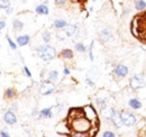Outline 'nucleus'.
Listing matches in <instances>:
<instances>
[{
    "instance_id": "nucleus-1",
    "label": "nucleus",
    "mask_w": 146,
    "mask_h": 137,
    "mask_svg": "<svg viewBox=\"0 0 146 137\" xmlns=\"http://www.w3.org/2000/svg\"><path fill=\"white\" fill-rule=\"evenodd\" d=\"M65 125L69 137H96L99 130V120L97 115L88 117L87 110L82 107H73L69 110Z\"/></svg>"
},
{
    "instance_id": "nucleus-2",
    "label": "nucleus",
    "mask_w": 146,
    "mask_h": 137,
    "mask_svg": "<svg viewBox=\"0 0 146 137\" xmlns=\"http://www.w3.org/2000/svg\"><path fill=\"white\" fill-rule=\"evenodd\" d=\"M130 32L135 38L146 44V10L134 16L130 21Z\"/></svg>"
},
{
    "instance_id": "nucleus-3",
    "label": "nucleus",
    "mask_w": 146,
    "mask_h": 137,
    "mask_svg": "<svg viewBox=\"0 0 146 137\" xmlns=\"http://www.w3.org/2000/svg\"><path fill=\"white\" fill-rule=\"evenodd\" d=\"M37 54L38 56L44 60V61H51L56 57V50L51 45H43L37 49Z\"/></svg>"
},
{
    "instance_id": "nucleus-4",
    "label": "nucleus",
    "mask_w": 146,
    "mask_h": 137,
    "mask_svg": "<svg viewBox=\"0 0 146 137\" xmlns=\"http://www.w3.org/2000/svg\"><path fill=\"white\" fill-rule=\"evenodd\" d=\"M129 86L133 90H138L146 86V79L144 74H136L129 80Z\"/></svg>"
},
{
    "instance_id": "nucleus-5",
    "label": "nucleus",
    "mask_w": 146,
    "mask_h": 137,
    "mask_svg": "<svg viewBox=\"0 0 146 137\" xmlns=\"http://www.w3.org/2000/svg\"><path fill=\"white\" fill-rule=\"evenodd\" d=\"M55 91V86L54 83H52L50 80L47 81H43L40 83V86H39V93L42 96H48L51 93H53Z\"/></svg>"
},
{
    "instance_id": "nucleus-6",
    "label": "nucleus",
    "mask_w": 146,
    "mask_h": 137,
    "mask_svg": "<svg viewBox=\"0 0 146 137\" xmlns=\"http://www.w3.org/2000/svg\"><path fill=\"white\" fill-rule=\"evenodd\" d=\"M121 120H123V124H124L125 126L130 127V126H134V125H135V122H136V117H135V115H133V114L129 112V111H123V112H121Z\"/></svg>"
},
{
    "instance_id": "nucleus-7",
    "label": "nucleus",
    "mask_w": 146,
    "mask_h": 137,
    "mask_svg": "<svg viewBox=\"0 0 146 137\" xmlns=\"http://www.w3.org/2000/svg\"><path fill=\"white\" fill-rule=\"evenodd\" d=\"M76 31V26L75 25H69L65 28H63V32L57 33V39H64L65 37H71Z\"/></svg>"
},
{
    "instance_id": "nucleus-8",
    "label": "nucleus",
    "mask_w": 146,
    "mask_h": 137,
    "mask_svg": "<svg viewBox=\"0 0 146 137\" xmlns=\"http://www.w3.org/2000/svg\"><path fill=\"white\" fill-rule=\"evenodd\" d=\"M113 72H115V74H116L117 76H119V78H125L128 74V68L126 65L119 64V65H117V67L115 68Z\"/></svg>"
},
{
    "instance_id": "nucleus-9",
    "label": "nucleus",
    "mask_w": 146,
    "mask_h": 137,
    "mask_svg": "<svg viewBox=\"0 0 146 137\" xmlns=\"http://www.w3.org/2000/svg\"><path fill=\"white\" fill-rule=\"evenodd\" d=\"M3 120L8 124V125H15L17 122V118H16V115L11 111V110H8L5 116H3Z\"/></svg>"
},
{
    "instance_id": "nucleus-10",
    "label": "nucleus",
    "mask_w": 146,
    "mask_h": 137,
    "mask_svg": "<svg viewBox=\"0 0 146 137\" xmlns=\"http://www.w3.org/2000/svg\"><path fill=\"white\" fill-rule=\"evenodd\" d=\"M111 121H112V124H113L117 128L121 127V125H124V124H123V120H121V112L115 110V111H113V115H112V117H111Z\"/></svg>"
},
{
    "instance_id": "nucleus-11",
    "label": "nucleus",
    "mask_w": 146,
    "mask_h": 137,
    "mask_svg": "<svg viewBox=\"0 0 146 137\" xmlns=\"http://www.w3.org/2000/svg\"><path fill=\"white\" fill-rule=\"evenodd\" d=\"M111 32H110L109 29H107V28H105V29H102L101 32H100V34H99V38H100V41L101 42H107V41H109L110 38H111Z\"/></svg>"
},
{
    "instance_id": "nucleus-12",
    "label": "nucleus",
    "mask_w": 146,
    "mask_h": 137,
    "mask_svg": "<svg viewBox=\"0 0 146 137\" xmlns=\"http://www.w3.org/2000/svg\"><path fill=\"white\" fill-rule=\"evenodd\" d=\"M29 42V36L28 35H21V36H18L17 37V44L19 46H25L27 45Z\"/></svg>"
},
{
    "instance_id": "nucleus-13",
    "label": "nucleus",
    "mask_w": 146,
    "mask_h": 137,
    "mask_svg": "<svg viewBox=\"0 0 146 137\" xmlns=\"http://www.w3.org/2000/svg\"><path fill=\"white\" fill-rule=\"evenodd\" d=\"M113 111H115L113 108H105L102 110V116L105 117L106 120H111V117L113 115Z\"/></svg>"
},
{
    "instance_id": "nucleus-14",
    "label": "nucleus",
    "mask_w": 146,
    "mask_h": 137,
    "mask_svg": "<svg viewBox=\"0 0 146 137\" xmlns=\"http://www.w3.org/2000/svg\"><path fill=\"white\" fill-rule=\"evenodd\" d=\"M35 11L39 15H47L48 14V8H47L46 5H39V6L36 7Z\"/></svg>"
},
{
    "instance_id": "nucleus-15",
    "label": "nucleus",
    "mask_w": 146,
    "mask_h": 137,
    "mask_svg": "<svg viewBox=\"0 0 146 137\" xmlns=\"http://www.w3.org/2000/svg\"><path fill=\"white\" fill-rule=\"evenodd\" d=\"M68 26V23L64 19H56L54 21V27L57 29H63Z\"/></svg>"
},
{
    "instance_id": "nucleus-16",
    "label": "nucleus",
    "mask_w": 146,
    "mask_h": 137,
    "mask_svg": "<svg viewBox=\"0 0 146 137\" xmlns=\"http://www.w3.org/2000/svg\"><path fill=\"white\" fill-rule=\"evenodd\" d=\"M60 55H61L63 59L71 60L73 57V52H72V50H70V49H65V50H63V51L60 53Z\"/></svg>"
},
{
    "instance_id": "nucleus-17",
    "label": "nucleus",
    "mask_w": 146,
    "mask_h": 137,
    "mask_svg": "<svg viewBox=\"0 0 146 137\" xmlns=\"http://www.w3.org/2000/svg\"><path fill=\"white\" fill-rule=\"evenodd\" d=\"M128 103H129L130 108H133V109H139V108L142 107L141 101H139V100H137V99H130Z\"/></svg>"
},
{
    "instance_id": "nucleus-18",
    "label": "nucleus",
    "mask_w": 146,
    "mask_h": 137,
    "mask_svg": "<svg viewBox=\"0 0 146 137\" xmlns=\"http://www.w3.org/2000/svg\"><path fill=\"white\" fill-rule=\"evenodd\" d=\"M135 8L137 10H143L146 8V2L144 0H135Z\"/></svg>"
},
{
    "instance_id": "nucleus-19",
    "label": "nucleus",
    "mask_w": 146,
    "mask_h": 137,
    "mask_svg": "<svg viewBox=\"0 0 146 137\" xmlns=\"http://www.w3.org/2000/svg\"><path fill=\"white\" fill-rule=\"evenodd\" d=\"M13 26H14V31L19 32V31H21V29H23L24 24H23L19 19H15V20H14V23H13Z\"/></svg>"
},
{
    "instance_id": "nucleus-20",
    "label": "nucleus",
    "mask_w": 146,
    "mask_h": 137,
    "mask_svg": "<svg viewBox=\"0 0 146 137\" xmlns=\"http://www.w3.org/2000/svg\"><path fill=\"white\" fill-rule=\"evenodd\" d=\"M39 115H40V116H43V117H47V118H51V117L53 116V114H52V109H51V108H46V109H43V110L39 112Z\"/></svg>"
},
{
    "instance_id": "nucleus-21",
    "label": "nucleus",
    "mask_w": 146,
    "mask_h": 137,
    "mask_svg": "<svg viewBox=\"0 0 146 137\" xmlns=\"http://www.w3.org/2000/svg\"><path fill=\"white\" fill-rule=\"evenodd\" d=\"M15 94H16V91H15L14 89H7V90H6V92H5V96H6L7 98H9V99L14 98V97H15Z\"/></svg>"
},
{
    "instance_id": "nucleus-22",
    "label": "nucleus",
    "mask_w": 146,
    "mask_h": 137,
    "mask_svg": "<svg viewBox=\"0 0 146 137\" xmlns=\"http://www.w3.org/2000/svg\"><path fill=\"white\" fill-rule=\"evenodd\" d=\"M97 103H98L102 109H105V108H106V106H107V99L98 98V99H97Z\"/></svg>"
},
{
    "instance_id": "nucleus-23",
    "label": "nucleus",
    "mask_w": 146,
    "mask_h": 137,
    "mask_svg": "<svg viewBox=\"0 0 146 137\" xmlns=\"http://www.w3.org/2000/svg\"><path fill=\"white\" fill-rule=\"evenodd\" d=\"M42 38H43V41L45 43H48L51 41V33L50 32H44L43 35H42Z\"/></svg>"
},
{
    "instance_id": "nucleus-24",
    "label": "nucleus",
    "mask_w": 146,
    "mask_h": 137,
    "mask_svg": "<svg viewBox=\"0 0 146 137\" xmlns=\"http://www.w3.org/2000/svg\"><path fill=\"white\" fill-rule=\"evenodd\" d=\"M75 50H76L78 52H81V53H84V52L87 51L86 47H84V45H83L82 43H78V44H75Z\"/></svg>"
},
{
    "instance_id": "nucleus-25",
    "label": "nucleus",
    "mask_w": 146,
    "mask_h": 137,
    "mask_svg": "<svg viewBox=\"0 0 146 137\" xmlns=\"http://www.w3.org/2000/svg\"><path fill=\"white\" fill-rule=\"evenodd\" d=\"M10 5V1L9 0H0V7L1 9H7Z\"/></svg>"
},
{
    "instance_id": "nucleus-26",
    "label": "nucleus",
    "mask_w": 146,
    "mask_h": 137,
    "mask_svg": "<svg viewBox=\"0 0 146 137\" xmlns=\"http://www.w3.org/2000/svg\"><path fill=\"white\" fill-rule=\"evenodd\" d=\"M57 71H52V72H50L48 73V79H50V81H55L56 79H57Z\"/></svg>"
},
{
    "instance_id": "nucleus-27",
    "label": "nucleus",
    "mask_w": 146,
    "mask_h": 137,
    "mask_svg": "<svg viewBox=\"0 0 146 137\" xmlns=\"http://www.w3.org/2000/svg\"><path fill=\"white\" fill-rule=\"evenodd\" d=\"M7 41H8V44H9V46L13 49V50H16L17 49V45L15 44V42L9 37V36H7Z\"/></svg>"
},
{
    "instance_id": "nucleus-28",
    "label": "nucleus",
    "mask_w": 146,
    "mask_h": 137,
    "mask_svg": "<svg viewBox=\"0 0 146 137\" xmlns=\"http://www.w3.org/2000/svg\"><path fill=\"white\" fill-rule=\"evenodd\" d=\"M93 44H94V42L92 41L91 45H90V50H89V56H90V60H91V61H93V53H92V50H93Z\"/></svg>"
},
{
    "instance_id": "nucleus-29",
    "label": "nucleus",
    "mask_w": 146,
    "mask_h": 137,
    "mask_svg": "<svg viewBox=\"0 0 146 137\" xmlns=\"http://www.w3.org/2000/svg\"><path fill=\"white\" fill-rule=\"evenodd\" d=\"M102 137H115V134H113L112 132H109V130H107V132H105V133H104Z\"/></svg>"
},
{
    "instance_id": "nucleus-30",
    "label": "nucleus",
    "mask_w": 146,
    "mask_h": 137,
    "mask_svg": "<svg viewBox=\"0 0 146 137\" xmlns=\"http://www.w3.org/2000/svg\"><path fill=\"white\" fill-rule=\"evenodd\" d=\"M24 71H25V73H26V75H27L28 78H31V76H32V74H31V71H29V68H27L26 65H24Z\"/></svg>"
},
{
    "instance_id": "nucleus-31",
    "label": "nucleus",
    "mask_w": 146,
    "mask_h": 137,
    "mask_svg": "<svg viewBox=\"0 0 146 137\" xmlns=\"http://www.w3.org/2000/svg\"><path fill=\"white\" fill-rule=\"evenodd\" d=\"M86 81H87V83H88L89 86H94V82H92V80H91V79H89V78H87V80H86Z\"/></svg>"
},
{
    "instance_id": "nucleus-32",
    "label": "nucleus",
    "mask_w": 146,
    "mask_h": 137,
    "mask_svg": "<svg viewBox=\"0 0 146 137\" xmlns=\"http://www.w3.org/2000/svg\"><path fill=\"white\" fill-rule=\"evenodd\" d=\"M6 28V23H5V20H1V23H0V29H5Z\"/></svg>"
},
{
    "instance_id": "nucleus-33",
    "label": "nucleus",
    "mask_w": 146,
    "mask_h": 137,
    "mask_svg": "<svg viewBox=\"0 0 146 137\" xmlns=\"http://www.w3.org/2000/svg\"><path fill=\"white\" fill-rule=\"evenodd\" d=\"M55 2H56V5H63L66 2V0H55Z\"/></svg>"
},
{
    "instance_id": "nucleus-34",
    "label": "nucleus",
    "mask_w": 146,
    "mask_h": 137,
    "mask_svg": "<svg viewBox=\"0 0 146 137\" xmlns=\"http://www.w3.org/2000/svg\"><path fill=\"white\" fill-rule=\"evenodd\" d=\"M1 137H10L9 135H8V133H6V132H1Z\"/></svg>"
},
{
    "instance_id": "nucleus-35",
    "label": "nucleus",
    "mask_w": 146,
    "mask_h": 137,
    "mask_svg": "<svg viewBox=\"0 0 146 137\" xmlns=\"http://www.w3.org/2000/svg\"><path fill=\"white\" fill-rule=\"evenodd\" d=\"M64 74H65V75H68V74H70V70H69V68H64Z\"/></svg>"
},
{
    "instance_id": "nucleus-36",
    "label": "nucleus",
    "mask_w": 146,
    "mask_h": 137,
    "mask_svg": "<svg viewBox=\"0 0 146 137\" xmlns=\"http://www.w3.org/2000/svg\"><path fill=\"white\" fill-rule=\"evenodd\" d=\"M6 10H7V14H11L13 13V8H10V7H8Z\"/></svg>"
},
{
    "instance_id": "nucleus-37",
    "label": "nucleus",
    "mask_w": 146,
    "mask_h": 137,
    "mask_svg": "<svg viewBox=\"0 0 146 137\" xmlns=\"http://www.w3.org/2000/svg\"><path fill=\"white\" fill-rule=\"evenodd\" d=\"M92 1H96V0H92Z\"/></svg>"
}]
</instances>
